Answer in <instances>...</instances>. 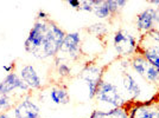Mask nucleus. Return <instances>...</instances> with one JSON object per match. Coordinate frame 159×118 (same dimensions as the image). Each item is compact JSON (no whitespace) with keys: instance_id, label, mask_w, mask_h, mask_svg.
Listing matches in <instances>:
<instances>
[{"instance_id":"nucleus-1","label":"nucleus","mask_w":159,"mask_h":118,"mask_svg":"<svg viewBox=\"0 0 159 118\" xmlns=\"http://www.w3.org/2000/svg\"><path fill=\"white\" fill-rule=\"evenodd\" d=\"M66 36V33L64 32V30H62L57 24L50 21L49 30H48L47 34H45L44 43H43L39 51L36 53L33 57H36L38 59L56 57L60 53L61 48H62Z\"/></svg>"},{"instance_id":"nucleus-2","label":"nucleus","mask_w":159,"mask_h":118,"mask_svg":"<svg viewBox=\"0 0 159 118\" xmlns=\"http://www.w3.org/2000/svg\"><path fill=\"white\" fill-rule=\"evenodd\" d=\"M95 98L98 99L99 103L111 106L113 109L122 107V105L125 104V99L118 85H115L112 82H106L103 78L100 83Z\"/></svg>"},{"instance_id":"nucleus-3","label":"nucleus","mask_w":159,"mask_h":118,"mask_svg":"<svg viewBox=\"0 0 159 118\" xmlns=\"http://www.w3.org/2000/svg\"><path fill=\"white\" fill-rule=\"evenodd\" d=\"M49 24H50L49 19L36 20V23L33 24L32 28L30 30L26 40L24 43V48L26 52L34 56L39 51L44 43V39H45V34L49 30Z\"/></svg>"},{"instance_id":"nucleus-4","label":"nucleus","mask_w":159,"mask_h":118,"mask_svg":"<svg viewBox=\"0 0 159 118\" xmlns=\"http://www.w3.org/2000/svg\"><path fill=\"white\" fill-rule=\"evenodd\" d=\"M113 43L115 50L120 56H129L137 50V40L131 33L126 32L125 30L116 31L113 38Z\"/></svg>"},{"instance_id":"nucleus-5","label":"nucleus","mask_w":159,"mask_h":118,"mask_svg":"<svg viewBox=\"0 0 159 118\" xmlns=\"http://www.w3.org/2000/svg\"><path fill=\"white\" fill-rule=\"evenodd\" d=\"M157 24H159V10L150 7L137 15V27L145 34L154 30V25Z\"/></svg>"},{"instance_id":"nucleus-6","label":"nucleus","mask_w":159,"mask_h":118,"mask_svg":"<svg viewBox=\"0 0 159 118\" xmlns=\"http://www.w3.org/2000/svg\"><path fill=\"white\" fill-rule=\"evenodd\" d=\"M61 53L66 54L68 59H77L81 53V37L79 32L66 33L63 45L61 48Z\"/></svg>"},{"instance_id":"nucleus-7","label":"nucleus","mask_w":159,"mask_h":118,"mask_svg":"<svg viewBox=\"0 0 159 118\" xmlns=\"http://www.w3.org/2000/svg\"><path fill=\"white\" fill-rule=\"evenodd\" d=\"M16 90L29 92L31 89L21 80V78L17 73H8L0 82V95H11Z\"/></svg>"},{"instance_id":"nucleus-8","label":"nucleus","mask_w":159,"mask_h":118,"mask_svg":"<svg viewBox=\"0 0 159 118\" xmlns=\"http://www.w3.org/2000/svg\"><path fill=\"white\" fill-rule=\"evenodd\" d=\"M14 118H40V110L38 105L31 99L25 98L12 109Z\"/></svg>"},{"instance_id":"nucleus-9","label":"nucleus","mask_w":159,"mask_h":118,"mask_svg":"<svg viewBox=\"0 0 159 118\" xmlns=\"http://www.w3.org/2000/svg\"><path fill=\"white\" fill-rule=\"evenodd\" d=\"M127 113L129 118H159V104L152 102L141 103L134 105Z\"/></svg>"},{"instance_id":"nucleus-10","label":"nucleus","mask_w":159,"mask_h":118,"mask_svg":"<svg viewBox=\"0 0 159 118\" xmlns=\"http://www.w3.org/2000/svg\"><path fill=\"white\" fill-rule=\"evenodd\" d=\"M139 51L141 56L159 71V44L148 41L143 37Z\"/></svg>"},{"instance_id":"nucleus-11","label":"nucleus","mask_w":159,"mask_h":118,"mask_svg":"<svg viewBox=\"0 0 159 118\" xmlns=\"http://www.w3.org/2000/svg\"><path fill=\"white\" fill-rule=\"evenodd\" d=\"M19 77L31 90H39L43 86V82L37 70L32 65H25L20 70Z\"/></svg>"},{"instance_id":"nucleus-12","label":"nucleus","mask_w":159,"mask_h":118,"mask_svg":"<svg viewBox=\"0 0 159 118\" xmlns=\"http://www.w3.org/2000/svg\"><path fill=\"white\" fill-rule=\"evenodd\" d=\"M122 86H124V90L131 96V98L133 100H135L140 97L141 89H140L139 83L135 80V78L129 72H124V74H122Z\"/></svg>"},{"instance_id":"nucleus-13","label":"nucleus","mask_w":159,"mask_h":118,"mask_svg":"<svg viewBox=\"0 0 159 118\" xmlns=\"http://www.w3.org/2000/svg\"><path fill=\"white\" fill-rule=\"evenodd\" d=\"M48 97H49V99L52 102L53 104L56 105H66L70 102L69 93H68V91H66V89L64 86H52L49 90V92H48Z\"/></svg>"},{"instance_id":"nucleus-14","label":"nucleus","mask_w":159,"mask_h":118,"mask_svg":"<svg viewBox=\"0 0 159 118\" xmlns=\"http://www.w3.org/2000/svg\"><path fill=\"white\" fill-rule=\"evenodd\" d=\"M89 118H129L128 113L125 111V109L118 107V109H112L108 111H100L95 110L92 112Z\"/></svg>"},{"instance_id":"nucleus-15","label":"nucleus","mask_w":159,"mask_h":118,"mask_svg":"<svg viewBox=\"0 0 159 118\" xmlns=\"http://www.w3.org/2000/svg\"><path fill=\"white\" fill-rule=\"evenodd\" d=\"M148 65H150V63H148L141 54L133 57L132 60H131V66H132V69L139 74L140 77H143V78H144V76H145L146 69H147Z\"/></svg>"},{"instance_id":"nucleus-16","label":"nucleus","mask_w":159,"mask_h":118,"mask_svg":"<svg viewBox=\"0 0 159 118\" xmlns=\"http://www.w3.org/2000/svg\"><path fill=\"white\" fill-rule=\"evenodd\" d=\"M14 107V100L10 95H0V113Z\"/></svg>"},{"instance_id":"nucleus-17","label":"nucleus","mask_w":159,"mask_h":118,"mask_svg":"<svg viewBox=\"0 0 159 118\" xmlns=\"http://www.w3.org/2000/svg\"><path fill=\"white\" fill-rule=\"evenodd\" d=\"M94 13L95 15L100 18V19H105L108 18L111 15V11L108 8V4H107V0H103V2L99 5V6L94 7Z\"/></svg>"},{"instance_id":"nucleus-18","label":"nucleus","mask_w":159,"mask_h":118,"mask_svg":"<svg viewBox=\"0 0 159 118\" xmlns=\"http://www.w3.org/2000/svg\"><path fill=\"white\" fill-rule=\"evenodd\" d=\"M144 78L147 80V82H150V83H158L159 82V71L152 66L151 64L147 66V69H146V72H145V76H144Z\"/></svg>"},{"instance_id":"nucleus-19","label":"nucleus","mask_w":159,"mask_h":118,"mask_svg":"<svg viewBox=\"0 0 159 118\" xmlns=\"http://www.w3.org/2000/svg\"><path fill=\"white\" fill-rule=\"evenodd\" d=\"M55 60H56V65H57V72H58L61 78L69 77L71 73V69L64 63H61V58H58V57H56Z\"/></svg>"},{"instance_id":"nucleus-20","label":"nucleus","mask_w":159,"mask_h":118,"mask_svg":"<svg viewBox=\"0 0 159 118\" xmlns=\"http://www.w3.org/2000/svg\"><path fill=\"white\" fill-rule=\"evenodd\" d=\"M88 32H92L94 34H103V33L107 32V28L103 24H94L90 27H88Z\"/></svg>"},{"instance_id":"nucleus-21","label":"nucleus","mask_w":159,"mask_h":118,"mask_svg":"<svg viewBox=\"0 0 159 118\" xmlns=\"http://www.w3.org/2000/svg\"><path fill=\"white\" fill-rule=\"evenodd\" d=\"M144 38L148 41H152V43H156V44H159V30H152L148 33L144 34Z\"/></svg>"},{"instance_id":"nucleus-22","label":"nucleus","mask_w":159,"mask_h":118,"mask_svg":"<svg viewBox=\"0 0 159 118\" xmlns=\"http://www.w3.org/2000/svg\"><path fill=\"white\" fill-rule=\"evenodd\" d=\"M79 11H84V12H94V6L90 4L89 0H83L81 1V7Z\"/></svg>"},{"instance_id":"nucleus-23","label":"nucleus","mask_w":159,"mask_h":118,"mask_svg":"<svg viewBox=\"0 0 159 118\" xmlns=\"http://www.w3.org/2000/svg\"><path fill=\"white\" fill-rule=\"evenodd\" d=\"M107 4H108V8L111 11V15H115L118 10H119L118 1L116 0H107Z\"/></svg>"},{"instance_id":"nucleus-24","label":"nucleus","mask_w":159,"mask_h":118,"mask_svg":"<svg viewBox=\"0 0 159 118\" xmlns=\"http://www.w3.org/2000/svg\"><path fill=\"white\" fill-rule=\"evenodd\" d=\"M68 5L70 7H73V8L79 10L80 7H81V1L80 0H68Z\"/></svg>"},{"instance_id":"nucleus-25","label":"nucleus","mask_w":159,"mask_h":118,"mask_svg":"<svg viewBox=\"0 0 159 118\" xmlns=\"http://www.w3.org/2000/svg\"><path fill=\"white\" fill-rule=\"evenodd\" d=\"M48 13L44 12L43 10H39L38 13H37V20H48Z\"/></svg>"},{"instance_id":"nucleus-26","label":"nucleus","mask_w":159,"mask_h":118,"mask_svg":"<svg viewBox=\"0 0 159 118\" xmlns=\"http://www.w3.org/2000/svg\"><path fill=\"white\" fill-rule=\"evenodd\" d=\"M14 61H12V63H10V65H4L2 66V70L4 71H6L7 73H12V71L14 70Z\"/></svg>"},{"instance_id":"nucleus-27","label":"nucleus","mask_w":159,"mask_h":118,"mask_svg":"<svg viewBox=\"0 0 159 118\" xmlns=\"http://www.w3.org/2000/svg\"><path fill=\"white\" fill-rule=\"evenodd\" d=\"M126 4L127 1H125V0H118V6H119V8H122Z\"/></svg>"},{"instance_id":"nucleus-28","label":"nucleus","mask_w":159,"mask_h":118,"mask_svg":"<svg viewBox=\"0 0 159 118\" xmlns=\"http://www.w3.org/2000/svg\"><path fill=\"white\" fill-rule=\"evenodd\" d=\"M0 118H11V117L7 115L6 112H4V113H0Z\"/></svg>"},{"instance_id":"nucleus-29","label":"nucleus","mask_w":159,"mask_h":118,"mask_svg":"<svg viewBox=\"0 0 159 118\" xmlns=\"http://www.w3.org/2000/svg\"><path fill=\"white\" fill-rule=\"evenodd\" d=\"M150 4H153V5L159 6V0H151V1H150Z\"/></svg>"}]
</instances>
